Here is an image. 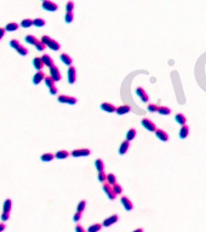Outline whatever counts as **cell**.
Returning a JSON list of instances; mask_svg holds the SVG:
<instances>
[{"instance_id":"obj_36","label":"cell","mask_w":206,"mask_h":232,"mask_svg":"<svg viewBox=\"0 0 206 232\" xmlns=\"http://www.w3.org/2000/svg\"><path fill=\"white\" fill-rule=\"evenodd\" d=\"M16 51H17V52H18L21 56H27V55H28V50L25 48L24 46H22V45H20V46L16 48Z\"/></svg>"},{"instance_id":"obj_50","label":"cell","mask_w":206,"mask_h":232,"mask_svg":"<svg viewBox=\"0 0 206 232\" xmlns=\"http://www.w3.org/2000/svg\"><path fill=\"white\" fill-rule=\"evenodd\" d=\"M132 232H144V231H143V228H136V230L132 231Z\"/></svg>"},{"instance_id":"obj_26","label":"cell","mask_w":206,"mask_h":232,"mask_svg":"<svg viewBox=\"0 0 206 232\" xmlns=\"http://www.w3.org/2000/svg\"><path fill=\"white\" fill-rule=\"evenodd\" d=\"M11 208H12V201H11L10 198L5 200L4 205H3V210H4L5 213H10V212H11Z\"/></svg>"},{"instance_id":"obj_1","label":"cell","mask_w":206,"mask_h":232,"mask_svg":"<svg viewBox=\"0 0 206 232\" xmlns=\"http://www.w3.org/2000/svg\"><path fill=\"white\" fill-rule=\"evenodd\" d=\"M57 100L59 103H63V104H70V105H74L76 104V98L75 97H72V96H66V94H61L57 97Z\"/></svg>"},{"instance_id":"obj_51","label":"cell","mask_w":206,"mask_h":232,"mask_svg":"<svg viewBox=\"0 0 206 232\" xmlns=\"http://www.w3.org/2000/svg\"><path fill=\"white\" fill-rule=\"evenodd\" d=\"M43 1H44V0H43Z\"/></svg>"},{"instance_id":"obj_32","label":"cell","mask_w":206,"mask_h":232,"mask_svg":"<svg viewBox=\"0 0 206 232\" xmlns=\"http://www.w3.org/2000/svg\"><path fill=\"white\" fill-rule=\"evenodd\" d=\"M45 24H46V22L43 18H35V19H33V25H35V27H38V28L44 27Z\"/></svg>"},{"instance_id":"obj_45","label":"cell","mask_w":206,"mask_h":232,"mask_svg":"<svg viewBox=\"0 0 206 232\" xmlns=\"http://www.w3.org/2000/svg\"><path fill=\"white\" fill-rule=\"evenodd\" d=\"M9 219H10V213H5V212H3L1 213V221H7L9 220Z\"/></svg>"},{"instance_id":"obj_14","label":"cell","mask_w":206,"mask_h":232,"mask_svg":"<svg viewBox=\"0 0 206 232\" xmlns=\"http://www.w3.org/2000/svg\"><path fill=\"white\" fill-rule=\"evenodd\" d=\"M155 135L161 141H167V140H169V134H167V132H165L164 130H157L155 131Z\"/></svg>"},{"instance_id":"obj_3","label":"cell","mask_w":206,"mask_h":232,"mask_svg":"<svg viewBox=\"0 0 206 232\" xmlns=\"http://www.w3.org/2000/svg\"><path fill=\"white\" fill-rule=\"evenodd\" d=\"M141 123H142V126L146 128L147 131H149V132H155V131H157L155 123H154L152 120H149V119H142Z\"/></svg>"},{"instance_id":"obj_44","label":"cell","mask_w":206,"mask_h":232,"mask_svg":"<svg viewBox=\"0 0 206 232\" xmlns=\"http://www.w3.org/2000/svg\"><path fill=\"white\" fill-rule=\"evenodd\" d=\"M20 45H21V44L18 43V40H11V41H10V46H11L12 48H15V50H16Z\"/></svg>"},{"instance_id":"obj_41","label":"cell","mask_w":206,"mask_h":232,"mask_svg":"<svg viewBox=\"0 0 206 232\" xmlns=\"http://www.w3.org/2000/svg\"><path fill=\"white\" fill-rule=\"evenodd\" d=\"M34 46H35V48H36L38 51H44V50H45V47H46V46H45V45H44L40 40H38V41H36V44H35Z\"/></svg>"},{"instance_id":"obj_16","label":"cell","mask_w":206,"mask_h":232,"mask_svg":"<svg viewBox=\"0 0 206 232\" xmlns=\"http://www.w3.org/2000/svg\"><path fill=\"white\" fill-rule=\"evenodd\" d=\"M41 61H43V63H44V67H49V68H51V67H54V66H55L54 59L51 58L49 55H44V56L41 57Z\"/></svg>"},{"instance_id":"obj_21","label":"cell","mask_w":206,"mask_h":232,"mask_svg":"<svg viewBox=\"0 0 206 232\" xmlns=\"http://www.w3.org/2000/svg\"><path fill=\"white\" fill-rule=\"evenodd\" d=\"M18 27H20L18 23L11 22V23H7V24H6V27H5L4 29H5V32H15V30L18 29Z\"/></svg>"},{"instance_id":"obj_23","label":"cell","mask_w":206,"mask_h":232,"mask_svg":"<svg viewBox=\"0 0 206 232\" xmlns=\"http://www.w3.org/2000/svg\"><path fill=\"white\" fill-rule=\"evenodd\" d=\"M61 61H62L64 64H66V66H68V67L72 66V62H73V59L70 58V56L67 55V53H62V55H61Z\"/></svg>"},{"instance_id":"obj_18","label":"cell","mask_w":206,"mask_h":232,"mask_svg":"<svg viewBox=\"0 0 206 232\" xmlns=\"http://www.w3.org/2000/svg\"><path fill=\"white\" fill-rule=\"evenodd\" d=\"M46 47L51 48V50H52V51H58V50L61 48V45H59V43H57L56 40H54V39H51V40H50V41L47 43Z\"/></svg>"},{"instance_id":"obj_13","label":"cell","mask_w":206,"mask_h":232,"mask_svg":"<svg viewBox=\"0 0 206 232\" xmlns=\"http://www.w3.org/2000/svg\"><path fill=\"white\" fill-rule=\"evenodd\" d=\"M44 79H45V74H44L41 70H39V71H38V73L33 76V84H34V85H39Z\"/></svg>"},{"instance_id":"obj_17","label":"cell","mask_w":206,"mask_h":232,"mask_svg":"<svg viewBox=\"0 0 206 232\" xmlns=\"http://www.w3.org/2000/svg\"><path fill=\"white\" fill-rule=\"evenodd\" d=\"M33 66H34V68L39 71V70H41L43 68H44V63H43V61H41V57H35L34 59H33Z\"/></svg>"},{"instance_id":"obj_39","label":"cell","mask_w":206,"mask_h":232,"mask_svg":"<svg viewBox=\"0 0 206 232\" xmlns=\"http://www.w3.org/2000/svg\"><path fill=\"white\" fill-rule=\"evenodd\" d=\"M98 180L101 183H106V180H107V174L104 173V171L103 172H98Z\"/></svg>"},{"instance_id":"obj_27","label":"cell","mask_w":206,"mask_h":232,"mask_svg":"<svg viewBox=\"0 0 206 232\" xmlns=\"http://www.w3.org/2000/svg\"><path fill=\"white\" fill-rule=\"evenodd\" d=\"M158 112L160 114V115H162V116H167V115H170L171 114V109L169 108V107H159L158 108Z\"/></svg>"},{"instance_id":"obj_11","label":"cell","mask_w":206,"mask_h":232,"mask_svg":"<svg viewBox=\"0 0 206 232\" xmlns=\"http://www.w3.org/2000/svg\"><path fill=\"white\" fill-rule=\"evenodd\" d=\"M101 109L103 111H107V112H115V109H117V107L113 105L112 103L106 102V103H102V104H101Z\"/></svg>"},{"instance_id":"obj_37","label":"cell","mask_w":206,"mask_h":232,"mask_svg":"<svg viewBox=\"0 0 206 232\" xmlns=\"http://www.w3.org/2000/svg\"><path fill=\"white\" fill-rule=\"evenodd\" d=\"M44 81H45V84H46V86L50 88V87H54V86H56L55 85V81L52 80V79H51V77L50 76H45V79H44Z\"/></svg>"},{"instance_id":"obj_9","label":"cell","mask_w":206,"mask_h":232,"mask_svg":"<svg viewBox=\"0 0 206 232\" xmlns=\"http://www.w3.org/2000/svg\"><path fill=\"white\" fill-rule=\"evenodd\" d=\"M75 81H76V69H75V67L70 66L68 69V82L73 85V84H75Z\"/></svg>"},{"instance_id":"obj_6","label":"cell","mask_w":206,"mask_h":232,"mask_svg":"<svg viewBox=\"0 0 206 232\" xmlns=\"http://www.w3.org/2000/svg\"><path fill=\"white\" fill-rule=\"evenodd\" d=\"M90 153H91V151L88 149H76V150H73L70 155L73 157H85V156H88Z\"/></svg>"},{"instance_id":"obj_2","label":"cell","mask_w":206,"mask_h":232,"mask_svg":"<svg viewBox=\"0 0 206 232\" xmlns=\"http://www.w3.org/2000/svg\"><path fill=\"white\" fill-rule=\"evenodd\" d=\"M41 6H43L44 10L50 11V12H55V11H57V9H58L57 4L54 3V1H51V0H44Z\"/></svg>"},{"instance_id":"obj_8","label":"cell","mask_w":206,"mask_h":232,"mask_svg":"<svg viewBox=\"0 0 206 232\" xmlns=\"http://www.w3.org/2000/svg\"><path fill=\"white\" fill-rule=\"evenodd\" d=\"M120 202H121V204L124 205L125 210L130 212V210H132V209H133V204H132V202L130 201V198H128V197L123 196V197H121V200H120Z\"/></svg>"},{"instance_id":"obj_15","label":"cell","mask_w":206,"mask_h":232,"mask_svg":"<svg viewBox=\"0 0 206 232\" xmlns=\"http://www.w3.org/2000/svg\"><path fill=\"white\" fill-rule=\"evenodd\" d=\"M175 121H176L178 125H181V126L187 125V117L184 116V114H182V112H177V114H176Z\"/></svg>"},{"instance_id":"obj_28","label":"cell","mask_w":206,"mask_h":232,"mask_svg":"<svg viewBox=\"0 0 206 232\" xmlns=\"http://www.w3.org/2000/svg\"><path fill=\"white\" fill-rule=\"evenodd\" d=\"M33 25V19L30 18H24L21 21V27L22 28H30Z\"/></svg>"},{"instance_id":"obj_29","label":"cell","mask_w":206,"mask_h":232,"mask_svg":"<svg viewBox=\"0 0 206 232\" xmlns=\"http://www.w3.org/2000/svg\"><path fill=\"white\" fill-rule=\"evenodd\" d=\"M95 166H96V169L98 172H103V171H104V162H103L101 159H97L95 161Z\"/></svg>"},{"instance_id":"obj_42","label":"cell","mask_w":206,"mask_h":232,"mask_svg":"<svg viewBox=\"0 0 206 232\" xmlns=\"http://www.w3.org/2000/svg\"><path fill=\"white\" fill-rule=\"evenodd\" d=\"M66 10H67V12H73V10H74V3L73 1H68L66 4Z\"/></svg>"},{"instance_id":"obj_38","label":"cell","mask_w":206,"mask_h":232,"mask_svg":"<svg viewBox=\"0 0 206 232\" xmlns=\"http://www.w3.org/2000/svg\"><path fill=\"white\" fill-rule=\"evenodd\" d=\"M73 19H74V15H73V12H67L66 16H64V21H66L67 23H72V22H73Z\"/></svg>"},{"instance_id":"obj_25","label":"cell","mask_w":206,"mask_h":232,"mask_svg":"<svg viewBox=\"0 0 206 232\" xmlns=\"http://www.w3.org/2000/svg\"><path fill=\"white\" fill-rule=\"evenodd\" d=\"M54 159H55V155H54V153H51V152L43 153L41 156H40V160H41L43 162H50V161H52Z\"/></svg>"},{"instance_id":"obj_12","label":"cell","mask_w":206,"mask_h":232,"mask_svg":"<svg viewBox=\"0 0 206 232\" xmlns=\"http://www.w3.org/2000/svg\"><path fill=\"white\" fill-rule=\"evenodd\" d=\"M188 135H189V126L183 125L178 132V137H179V139H186Z\"/></svg>"},{"instance_id":"obj_24","label":"cell","mask_w":206,"mask_h":232,"mask_svg":"<svg viewBox=\"0 0 206 232\" xmlns=\"http://www.w3.org/2000/svg\"><path fill=\"white\" fill-rule=\"evenodd\" d=\"M136 135H137L136 130H135V128H130V130L127 131V133H126V140L127 141H131V140H133L136 138Z\"/></svg>"},{"instance_id":"obj_5","label":"cell","mask_w":206,"mask_h":232,"mask_svg":"<svg viewBox=\"0 0 206 232\" xmlns=\"http://www.w3.org/2000/svg\"><path fill=\"white\" fill-rule=\"evenodd\" d=\"M103 191L106 192V195L108 196V198L109 200H112V201H114L115 200V197H117V195L113 192V187H112V185H109L107 182L106 183H103Z\"/></svg>"},{"instance_id":"obj_46","label":"cell","mask_w":206,"mask_h":232,"mask_svg":"<svg viewBox=\"0 0 206 232\" xmlns=\"http://www.w3.org/2000/svg\"><path fill=\"white\" fill-rule=\"evenodd\" d=\"M49 89H50V93L52 94V96H56V94H57V87H56V86H54V87H50Z\"/></svg>"},{"instance_id":"obj_10","label":"cell","mask_w":206,"mask_h":232,"mask_svg":"<svg viewBox=\"0 0 206 232\" xmlns=\"http://www.w3.org/2000/svg\"><path fill=\"white\" fill-rule=\"evenodd\" d=\"M136 94L141 98V100H142L143 103H147V102L149 100V97H148L147 92L144 91L142 87H137V88H136Z\"/></svg>"},{"instance_id":"obj_7","label":"cell","mask_w":206,"mask_h":232,"mask_svg":"<svg viewBox=\"0 0 206 232\" xmlns=\"http://www.w3.org/2000/svg\"><path fill=\"white\" fill-rule=\"evenodd\" d=\"M118 220H119V215L114 214V215H112V216H109V218L104 219V220H103V224H102V226H104V227L112 226V225H114L115 223H118Z\"/></svg>"},{"instance_id":"obj_30","label":"cell","mask_w":206,"mask_h":232,"mask_svg":"<svg viewBox=\"0 0 206 232\" xmlns=\"http://www.w3.org/2000/svg\"><path fill=\"white\" fill-rule=\"evenodd\" d=\"M106 182L109 184V185H114V184H117V178H115V175L113 174V173H109V174H107V180Z\"/></svg>"},{"instance_id":"obj_49","label":"cell","mask_w":206,"mask_h":232,"mask_svg":"<svg viewBox=\"0 0 206 232\" xmlns=\"http://www.w3.org/2000/svg\"><path fill=\"white\" fill-rule=\"evenodd\" d=\"M5 227H6V226H5L4 223H0V232H3V231L5 230Z\"/></svg>"},{"instance_id":"obj_4","label":"cell","mask_w":206,"mask_h":232,"mask_svg":"<svg viewBox=\"0 0 206 232\" xmlns=\"http://www.w3.org/2000/svg\"><path fill=\"white\" fill-rule=\"evenodd\" d=\"M50 77H51V79H52L55 82H56V81H61L62 75H61V73H59V69H58L56 66H54V67L50 68Z\"/></svg>"},{"instance_id":"obj_31","label":"cell","mask_w":206,"mask_h":232,"mask_svg":"<svg viewBox=\"0 0 206 232\" xmlns=\"http://www.w3.org/2000/svg\"><path fill=\"white\" fill-rule=\"evenodd\" d=\"M24 40H25V43L29 44V45H35L36 41H38V39H36V36H34V35H27Z\"/></svg>"},{"instance_id":"obj_20","label":"cell","mask_w":206,"mask_h":232,"mask_svg":"<svg viewBox=\"0 0 206 232\" xmlns=\"http://www.w3.org/2000/svg\"><path fill=\"white\" fill-rule=\"evenodd\" d=\"M131 108L128 105H121V107H118L117 109H115V112H117L118 115H125L127 112H130Z\"/></svg>"},{"instance_id":"obj_22","label":"cell","mask_w":206,"mask_h":232,"mask_svg":"<svg viewBox=\"0 0 206 232\" xmlns=\"http://www.w3.org/2000/svg\"><path fill=\"white\" fill-rule=\"evenodd\" d=\"M68 156H69V152L66 151V150H59V151H57L55 153V157L58 159V160H64V159H67Z\"/></svg>"},{"instance_id":"obj_43","label":"cell","mask_w":206,"mask_h":232,"mask_svg":"<svg viewBox=\"0 0 206 232\" xmlns=\"http://www.w3.org/2000/svg\"><path fill=\"white\" fill-rule=\"evenodd\" d=\"M81 216H83V213H80V212H76L75 214H74V216H73V220L75 221V223H78L80 219H81Z\"/></svg>"},{"instance_id":"obj_48","label":"cell","mask_w":206,"mask_h":232,"mask_svg":"<svg viewBox=\"0 0 206 232\" xmlns=\"http://www.w3.org/2000/svg\"><path fill=\"white\" fill-rule=\"evenodd\" d=\"M4 35H5V29L4 28H0V40L4 37Z\"/></svg>"},{"instance_id":"obj_34","label":"cell","mask_w":206,"mask_h":232,"mask_svg":"<svg viewBox=\"0 0 206 232\" xmlns=\"http://www.w3.org/2000/svg\"><path fill=\"white\" fill-rule=\"evenodd\" d=\"M85 208H86V201L83 200V201H80V202L78 203V205H76V212L83 213V212L85 210Z\"/></svg>"},{"instance_id":"obj_35","label":"cell","mask_w":206,"mask_h":232,"mask_svg":"<svg viewBox=\"0 0 206 232\" xmlns=\"http://www.w3.org/2000/svg\"><path fill=\"white\" fill-rule=\"evenodd\" d=\"M112 187H113V192H114L117 196H118V195H121V193H123V187H121L118 183H117V184H114Z\"/></svg>"},{"instance_id":"obj_33","label":"cell","mask_w":206,"mask_h":232,"mask_svg":"<svg viewBox=\"0 0 206 232\" xmlns=\"http://www.w3.org/2000/svg\"><path fill=\"white\" fill-rule=\"evenodd\" d=\"M101 228H102V225L101 224H94V225H91V226L87 228L86 232H99Z\"/></svg>"},{"instance_id":"obj_19","label":"cell","mask_w":206,"mask_h":232,"mask_svg":"<svg viewBox=\"0 0 206 232\" xmlns=\"http://www.w3.org/2000/svg\"><path fill=\"white\" fill-rule=\"evenodd\" d=\"M128 148H130V141L124 140L123 143L120 144V148H119V153H120V155H125V153L127 152Z\"/></svg>"},{"instance_id":"obj_47","label":"cell","mask_w":206,"mask_h":232,"mask_svg":"<svg viewBox=\"0 0 206 232\" xmlns=\"http://www.w3.org/2000/svg\"><path fill=\"white\" fill-rule=\"evenodd\" d=\"M75 232H86V231L81 225H76L75 226Z\"/></svg>"},{"instance_id":"obj_40","label":"cell","mask_w":206,"mask_h":232,"mask_svg":"<svg viewBox=\"0 0 206 232\" xmlns=\"http://www.w3.org/2000/svg\"><path fill=\"white\" fill-rule=\"evenodd\" d=\"M158 108H159V105H157V104H149L147 107V110L149 112H158Z\"/></svg>"}]
</instances>
